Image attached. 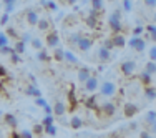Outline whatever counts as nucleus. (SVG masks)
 <instances>
[{
    "mask_svg": "<svg viewBox=\"0 0 156 138\" xmlns=\"http://www.w3.org/2000/svg\"><path fill=\"white\" fill-rule=\"evenodd\" d=\"M143 32H144V27H141V25H140V27H135V28H133L131 33H133V37H140Z\"/></svg>",
    "mask_w": 156,
    "mask_h": 138,
    "instance_id": "obj_27",
    "label": "nucleus"
},
{
    "mask_svg": "<svg viewBox=\"0 0 156 138\" xmlns=\"http://www.w3.org/2000/svg\"><path fill=\"white\" fill-rule=\"evenodd\" d=\"M108 25H110V28L113 32H116V33L121 32V28H123V27H121V12H120V10H115V12L110 15Z\"/></svg>",
    "mask_w": 156,
    "mask_h": 138,
    "instance_id": "obj_2",
    "label": "nucleus"
},
{
    "mask_svg": "<svg viewBox=\"0 0 156 138\" xmlns=\"http://www.w3.org/2000/svg\"><path fill=\"white\" fill-rule=\"evenodd\" d=\"M98 58H100L101 62H108L110 58H111V53H110V50H106L105 47H101V48L98 50Z\"/></svg>",
    "mask_w": 156,
    "mask_h": 138,
    "instance_id": "obj_12",
    "label": "nucleus"
},
{
    "mask_svg": "<svg viewBox=\"0 0 156 138\" xmlns=\"http://www.w3.org/2000/svg\"><path fill=\"white\" fill-rule=\"evenodd\" d=\"M7 22H9V13H3L2 18H0V25H5Z\"/></svg>",
    "mask_w": 156,
    "mask_h": 138,
    "instance_id": "obj_33",
    "label": "nucleus"
},
{
    "mask_svg": "<svg viewBox=\"0 0 156 138\" xmlns=\"http://www.w3.org/2000/svg\"><path fill=\"white\" fill-rule=\"evenodd\" d=\"M15 2H17V0H3L5 5H15Z\"/></svg>",
    "mask_w": 156,
    "mask_h": 138,
    "instance_id": "obj_40",
    "label": "nucleus"
},
{
    "mask_svg": "<svg viewBox=\"0 0 156 138\" xmlns=\"http://www.w3.org/2000/svg\"><path fill=\"white\" fill-rule=\"evenodd\" d=\"M103 47L106 48V50H111L115 45H113V38H106L105 42H103Z\"/></svg>",
    "mask_w": 156,
    "mask_h": 138,
    "instance_id": "obj_28",
    "label": "nucleus"
},
{
    "mask_svg": "<svg viewBox=\"0 0 156 138\" xmlns=\"http://www.w3.org/2000/svg\"><path fill=\"white\" fill-rule=\"evenodd\" d=\"M0 7H2V5H0Z\"/></svg>",
    "mask_w": 156,
    "mask_h": 138,
    "instance_id": "obj_49",
    "label": "nucleus"
},
{
    "mask_svg": "<svg viewBox=\"0 0 156 138\" xmlns=\"http://www.w3.org/2000/svg\"><path fill=\"white\" fill-rule=\"evenodd\" d=\"M144 72L150 73V75H154L156 73V62H146V65H144Z\"/></svg>",
    "mask_w": 156,
    "mask_h": 138,
    "instance_id": "obj_16",
    "label": "nucleus"
},
{
    "mask_svg": "<svg viewBox=\"0 0 156 138\" xmlns=\"http://www.w3.org/2000/svg\"><path fill=\"white\" fill-rule=\"evenodd\" d=\"M90 77H91V72H90V68H87V67L80 68V70H78V73H76V78H78L80 83H85Z\"/></svg>",
    "mask_w": 156,
    "mask_h": 138,
    "instance_id": "obj_9",
    "label": "nucleus"
},
{
    "mask_svg": "<svg viewBox=\"0 0 156 138\" xmlns=\"http://www.w3.org/2000/svg\"><path fill=\"white\" fill-rule=\"evenodd\" d=\"M47 133H50V135H55V126H53V125H47Z\"/></svg>",
    "mask_w": 156,
    "mask_h": 138,
    "instance_id": "obj_35",
    "label": "nucleus"
},
{
    "mask_svg": "<svg viewBox=\"0 0 156 138\" xmlns=\"http://www.w3.org/2000/svg\"><path fill=\"white\" fill-rule=\"evenodd\" d=\"M153 20H154V22H156V13H154V15H153Z\"/></svg>",
    "mask_w": 156,
    "mask_h": 138,
    "instance_id": "obj_47",
    "label": "nucleus"
},
{
    "mask_svg": "<svg viewBox=\"0 0 156 138\" xmlns=\"http://www.w3.org/2000/svg\"><path fill=\"white\" fill-rule=\"evenodd\" d=\"M70 42L75 43V47L81 52H88L91 47H93V40L88 38V37H85V35H81V33H73V35L70 37Z\"/></svg>",
    "mask_w": 156,
    "mask_h": 138,
    "instance_id": "obj_1",
    "label": "nucleus"
},
{
    "mask_svg": "<svg viewBox=\"0 0 156 138\" xmlns=\"http://www.w3.org/2000/svg\"><path fill=\"white\" fill-rule=\"evenodd\" d=\"M143 3L148 7V9H154L156 7V0H143Z\"/></svg>",
    "mask_w": 156,
    "mask_h": 138,
    "instance_id": "obj_30",
    "label": "nucleus"
},
{
    "mask_svg": "<svg viewBox=\"0 0 156 138\" xmlns=\"http://www.w3.org/2000/svg\"><path fill=\"white\" fill-rule=\"evenodd\" d=\"M90 5H91V9H93V10L100 12V10L103 9V5H105V2H103V0H90Z\"/></svg>",
    "mask_w": 156,
    "mask_h": 138,
    "instance_id": "obj_17",
    "label": "nucleus"
},
{
    "mask_svg": "<svg viewBox=\"0 0 156 138\" xmlns=\"http://www.w3.org/2000/svg\"><path fill=\"white\" fill-rule=\"evenodd\" d=\"M51 122H53V120H51L50 117H47V118H45V122H43V123H45V125H51Z\"/></svg>",
    "mask_w": 156,
    "mask_h": 138,
    "instance_id": "obj_43",
    "label": "nucleus"
},
{
    "mask_svg": "<svg viewBox=\"0 0 156 138\" xmlns=\"http://www.w3.org/2000/svg\"><path fill=\"white\" fill-rule=\"evenodd\" d=\"M70 125H72L75 130H78V128H81V126H83V120H81L80 117H73L72 120H70Z\"/></svg>",
    "mask_w": 156,
    "mask_h": 138,
    "instance_id": "obj_18",
    "label": "nucleus"
},
{
    "mask_svg": "<svg viewBox=\"0 0 156 138\" xmlns=\"http://www.w3.org/2000/svg\"><path fill=\"white\" fill-rule=\"evenodd\" d=\"M100 93H101V96H113L116 93V85L113 82H103L100 85Z\"/></svg>",
    "mask_w": 156,
    "mask_h": 138,
    "instance_id": "obj_3",
    "label": "nucleus"
},
{
    "mask_svg": "<svg viewBox=\"0 0 156 138\" xmlns=\"http://www.w3.org/2000/svg\"><path fill=\"white\" fill-rule=\"evenodd\" d=\"M22 136H23V138H32V133L30 132H23V133H22Z\"/></svg>",
    "mask_w": 156,
    "mask_h": 138,
    "instance_id": "obj_41",
    "label": "nucleus"
},
{
    "mask_svg": "<svg viewBox=\"0 0 156 138\" xmlns=\"http://www.w3.org/2000/svg\"><path fill=\"white\" fill-rule=\"evenodd\" d=\"M65 60L68 63H73V65H76V63H78V58L72 53V52H68V50H65Z\"/></svg>",
    "mask_w": 156,
    "mask_h": 138,
    "instance_id": "obj_21",
    "label": "nucleus"
},
{
    "mask_svg": "<svg viewBox=\"0 0 156 138\" xmlns=\"http://www.w3.org/2000/svg\"><path fill=\"white\" fill-rule=\"evenodd\" d=\"M146 30H148V33H153V32H156V25H148V27H146Z\"/></svg>",
    "mask_w": 156,
    "mask_h": 138,
    "instance_id": "obj_37",
    "label": "nucleus"
},
{
    "mask_svg": "<svg viewBox=\"0 0 156 138\" xmlns=\"http://www.w3.org/2000/svg\"><path fill=\"white\" fill-rule=\"evenodd\" d=\"M37 105H42V107H47V103H45V100H42V98H37Z\"/></svg>",
    "mask_w": 156,
    "mask_h": 138,
    "instance_id": "obj_39",
    "label": "nucleus"
},
{
    "mask_svg": "<svg viewBox=\"0 0 156 138\" xmlns=\"http://www.w3.org/2000/svg\"><path fill=\"white\" fill-rule=\"evenodd\" d=\"M47 43L51 48H57L58 45H60V38H58V35L55 32H51V33H48V37H47Z\"/></svg>",
    "mask_w": 156,
    "mask_h": 138,
    "instance_id": "obj_10",
    "label": "nucleus"
},
{
    "mask_svg": "<svg viewBox=\"0 0 156 138\" xmlns=\"http://www.w3.org/2000/svg\"><path fill=\"white\" fill-rule=\"evenodd\" d=\"M42 2H47V0H42Z\"/></svg>",
    "mask_w": 156,
    "mask_h": 138,
    "instance_id": "obj_48",
    "label": "nucleus"
},
{
    "mask_svg": "<svg viewBox=\"0 0 156 138\" xmlns=\"http://www.w3.org/2000/svg\"><path fill=\"white\" fill-rule=\"evenodd\" d=\"M144 98H148V100H154L156 98V88L153 87H144Z\"/></svg>",
    "mask_w": 156,
    "mask_h": 138,
    "instance_id": "obj_14",
    "label": "nucleus"
},
{
    "mask_svg": "<svg viewBox=\"0 0 156 138\" xmlns=\"http://www.w3.org/2000/svg\"><path fill=\"white\" fill-rule=\"evenodd\" d=\"M63 2H66V3H70V5H73V3H76L78 0H63Z\"/></svg>",
    "mask_w": 156,
    "mask_h": 138,
    "instance_id": "obj_45",
    "label": "nucleus"
},
{
    "mask_svg": "<svg viewBox=\"0 0 156 138\" xmlns=\"http://www.w3.org/2000/svg\"><path fill=\"white\" fill-rule=\"evenodd\" d=\"M45 5H47V9H48V10H51V12H55V10L58 9L57 3H55L53 0H48V2H45Z\"/></svg>",
    "mask_w": 156,
    "mask_h": 138,
    "instance_id": "obj_25",
    "label": "nucleus"
},
{
    "mask_svg": "<svg viewBox=\"0 0 156 138\" xmlns=\"http://www.w3.org/2000/svg\"><path fill=\"white\" fill-rule=\"evenodd\" d=\"M150 60L151 62H156V45H153L150 48Z\"/></svg>",
    "mask_w": 156,
    "mask_h": 138,
    "instance_id": "obj_29",
    "label": "nucleus"
},
{
    "mask_svg": "<svg viewBox=\"0 0 156 138\" xmlns=\"http://www.w3.org/2000/svg\"><path fill=\"white\" fill-rule=\"evenodd\" d=\"M7 45V37L3 35V33H0V48Z\"/></svg>",
    "mask_w": 156,
    "mask_h": 138,
    "instance_id": "obj_32",
    "label": "nucleus"
},
{
    "mask_svg": "<svg viewBox=\"0 0 156 138\" xmlns=\"http://www.w3.org/2000/svg\"><path fill=\"white\" fill-rule=\"evenodd\" d=\"M98 88H100V83H98V78L96 77H90L85 82V92L87 93H95Z\"/></svg>",
    "mask_w": 156,
    "mask_h": 138,
    "instance_id": "obj_7",
    "label": "nucleus"
},
{
    "mask_svg": "<svg viewBox=\"0 0 156 138\" xmlns=\"http://www.w3.org/2000/svg\"><path fill=\"white\" fill-rule=\"evenodd\" d=\"M143 120H144V123H148V125H153V123L156 122V111H153V110L148 111V113L144 115Z\"/></svg>",
    "mask_w": 156,
    "mask_h": 138,
    "instance_id": "obj_15",
    "label": "nucleus"
},
{
    "mask_svg": "<svg viewBox=\"0 0 156 138\" xmlns=\"http://www.w3.org/2000/svg\"><path fill=\"white\" fill-rule=\"evenodd\" d=\"M22 40H23V42H28V40H32V38H30V35H28V33H25V35L22 37Z\"/></svg>",
    "mask_w": 156,
    "mask_h": 138,
    "instance_id": "obj_42",
    "label": "nucleus"
},
{
    "mask_svg": "<svg viewBox=\"0 0 156 138\" xmlns=\"http://www.w3.org/2000/svg\"><path fill=\"white\" fill-rule=\"evenodd\" d=\"M140 80H141V82H143V83H144V85H146V87H148V85L151 83V75H150V73H146V72H144V70H143V73H141V75H140Z\"/></svg>",
    "mask_w": 156,
    "mask_h": 138,
    "instance_id": "obj_23",
    "label": "nucleus"
},
{
    "mask_svg": "<svg viewBox=\"0 0 156 138\" xmlns=\"http://www.w3.org/2000/svg\"><path fill=\"white\" fill-rule=\"evenodd\" d=\"M32 47L37 48V50H40V48H42V42H40L38 38H33V40H32Z\"/></svg>",
    "mask_w": 156,
    "mask_h": 138,
    "instance_id": "obj_31",
    "label": "nucleus"
},
{
    "mask_svg": "<svg viewBox=\"0 0 156 138\" xmlns=\"http://www.w3.org/2000/svg\"><path fill=\"white\" fill-rule=\"evenodd\" d=\"M129 47L136 52H144L146 50V40L141 37H131L129 38Z\"/></svg>",
    "mask_w": 156,
    "mask_h": 138,
    "instance_id": "obj_5",
    "label": "nucleus"
},
{
    "mask_svg": "<svg viewBox=\"0 0 156 138\" xmlns=\"http://www.w3.org/2000/svg\"><path fill=\"white\" fill-rule=\"evenodd\" d=\"M120 70L125 77H131V75H135V72H136V63L131 62V60H125L121 63Z\"/></svg>",
    "mask_w": 156,
    "mask_h": 138,
    "instance_id": "obj_6",
    "label": "nucleus"
},
{
    "mask_svg": "<svg viewBox=\"0 0 156 138\" xmlns=\"http://www.w3.org/2000/svg\"><path fill=\"white\" fill-rule=\"evenodd\" d=\"M113 45L115 47H118V48H121V47H125L126 45V38L121 33H116V35L113 37Z\"/></svg>",
    "mask_w": 156,
    "mask_h": 138,
    "instance_id": "obj_11",
    "label": "nucleus"
},
{
    "mask_svg": "<svg viewBox=\"0 0 156 138\" xmlns=\"http://www.w3.org/2000/svg\"><path fill=\"white\" fill-rule=\"evenodd\" d=\"M96 20H98V18H96V17H91V15H88L87 17V24L88 25H90V27H96Z\"/></svg>",
    "mask_w": 156,
    "mask_h": 138,
    "instance_id": "obj_26",
    "label": "nucleus"
},
{
    "mask_svg": "<svg viewBox=\"0 0 156 138\" xmlns=\"http://www.w3.org/2000/svg\"><path fill=\"white\" fill-rule=\"evenodd\" d=\"M150 37H151V40L156 43V32H153V33H150Z\"/></svg>",
    "mask_w": 156,
    "mask_h": 138,
    "instance_id": "obj_44",
    "label": "nucleus"
},
{
    "mask_svg": "<svg viewBox=\"0 0 156 138\" xmlns=\"http://www.w3.org/2000/svg\"><path fill=\"white\" fill-rule=\"evenodd\" d=\"M37 25H38V28H40L42 32H47L48 28H50V22H48L47 18H40L38 24H37Z\"/></svg>",
    "mask_w": 156,
    "mask_h": 138,
    "instance_id": "obj_19",
    "label": "nucleus"
},
{
    "mask_svg": "<svg viewBox=\"0 0 156 138\" xmlns=\"http://www.w3.org/2000/svg\"><path fill=\"white\" fill-rule=\"evenodd\" d=\"M136 111H138V107H136L135 103H126L125 105V117H131Z\"/></svg>",
    "mask_w": 156,
    "mask_h": 138,
    "instance_id": "obj_13",
    "label": "nucleus"
},
{
    "mask_svg": "<svg viewBox=\"0 0 156 138\" xmlns=\"http://www.w3.org/2000/svg\"><path fill=\"white\" fill-rule=\"evenodd\" d=\"M25 18H27V22H28L30 25H37V24H38V20H40V18H38V13H37L33 9H28L27 12H25Z\"/></svg>",
    "mask_w": 156,
    "mask_h": 138,
    "instance_id": "obj_8",
    "label": "nucleus"
},
{
    "mask_svg": "<svg viewBox=\"0 0 156 138\" xmlns=\"http://www.w3.org/2000/svg\"><path fill=\"white\" fill-rule=\"evenodd\" d=\"M55 115H58V117H62L63 113H65V105H63L62 102H57L55 103V108H53Z\"/></svg>",
    "mask_w": 156,
    "mask_h": 138,
    "instance_id": "obj_20",
    "label": "nucleus"
},
{
    "mask_svg": "<svg viewBox=\"0 0 156 138\" xmlns=\"http://www.w3.org/2000/svg\"><path fill=\"white\" fill-rule=\"evenodd\" d=\"M38 60H48V55L45 52H38Z\"/></svg>",
    "mask_w": 156,
    "mask_h": 138,
    "instance_id": "obj_34",
    "label": "nucleus"
},
{
    "mask_svg": "<svg viewBox=\"0 0 156 138\" xmlns=\"http://www.w3.org/2000/svg\"><path fill=\"white\" fill-rule=\"evenodd\" d=\"M140 138H153V136H151L148 132H141V133H140Z\"/></svg>",
    "mask_w": 156,
    "mask_h": 138,
    "instance_id": "obj_38",
    "label": "nucleus"
},
{
    "mask_svg": "<svg viewBox=\"0 0 156 138\" xmlns=\"http://www.w3.org/2000/svg\"><path fill=\"white\" fill-rule=\"evenodd\" d=\"M100 110H101V113L105 115V117H113V115L116 113V105H115V102H111V100H105V102L101 103V107H100Z\"/></svg>",
    "mask_w": 156,
    "mask_h": 138,
    "instance_id": "obj_4",
    "label": "nucleus"
},
{
    "mask_svg": "<svg viewBox=\"0 0 156 138\" xmlns=\"http://www.w3.org/2000/svg\"><path fill=\"white\" fill-rule=\"evenodd\" d=\"M151 130H153V133H156V122L153 123V125H151Z\"/></svg>",
    "mask_w": 156,
    "mask_h": 138,
    "instance_id": "obj_46",
    "label": "nucleus"
},
{
    "mask_svg": "<svg viewBox=\"0 0 156 138\" xmlns=\"http://www.w3.org/2000/svg\"><path fill=\"white\" fill-rule=\"evenodd\" d=\"M133 9V2L131 0H123V10L125 12H129Z\"/></svg>",
    "mask_w": 156,
    "mask_h": 138,
    "instance_id": "obj_24",
    "label": "nucleus"
},
{
    "mask_svg": "<svg viewBox=\"0 0 156 138\" xmlns=\"http://www.w3.org/2000/svg\"><path fill=\"white\" fill-rule=\"evenodd\" d=\"M55 60H65V50L60 47L55 48Z\"/></svg>",
    "mask_w": 156,
    "mask_h": 138,
    "instance_id": "obj_22",
    "label": "nucleus"
},
{
    "mask_svg": "<svg viewBox=\"0 0 156 138\" xmlns=\"http://www.w3.org/2000/svg\"><path fill=\"white\" fill-rule=\"evenodd\" d=\"M15 50H17V52H20V53H22V52H23V43H22V42H18L17 45H15Z\"/></svg>",
    "mask_w": 156,
    "mask_h": 138,
    "instance_id": "obj_36",
    "label": "nucleus"
}]
</instances>
